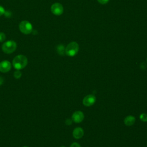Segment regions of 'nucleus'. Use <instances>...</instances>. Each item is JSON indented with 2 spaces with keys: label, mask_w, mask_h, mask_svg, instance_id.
Instances as JSON below:
<instances>
[{
  "label": "nucleus",
  "mask_w": 147,
  "mask_h": 147,
  "mask_svg": "<svg viewBox=\"0 0 147 147\" xmlns=\"http://www.w3.org/2000/svg\"><path fill=\"white\" fill-rule=\"evenodd\" d=\"M70 147H81V146H80V144H79V143H78V142H73V143L71 145Z\"/></svg>",
  "instance_id": "2eb2a0df"
},
{
  "label": "nucleus",
  "mask_w": 147,
  "mask_h": 147,
  "mask_svg": "<svg viewBox=\"0 0 147 147\" xmlns=\"http://www.w3.org/2000/svg\"><path fill=\"white\" fill-rule=\"evenodd\" d=\"M20 31L25 34H30L33 29L32 25L28 21H22L19 24Z\"/></svg>",
  "instance_id": "20e7f679"
},
{
  "label": "nucleus",
  "mask_w": 147,
  "mask_h": 147,
  "mask_svg": "<svg viewBox=\"0 0 147 147\" xmlns=\"http://www.w3.org/2000/svg\"><path fill=\"white\" fill-rule=\"evenodd\" d=\"M13 76L16 79H20L21 76H22V73L20 70H16L14 74H13Z\"/></svg>",
  "instance_id": "f8f14e48"
},
{
  "label": "nucleus",
  "mask_w": 147,
  "mask_h": 147,
  "mask_svg": "<svg viewBox=\"0 0 147 147\" xmlns=\"http://www.w3.org/2000/svg\"><path fill=\"white\" fill-rule=\"evenodd\" d=\"M11 68V64L7 60H3L0 62V72L6 73L9 72Z\"/></svg>",
  "instance_id": "6e6552de"
},
{
  "label": "nucleus",
  "mask_w": 147,
  "mask_h": 147,
  "mask_svg": "<svg viewBox=\"0 0 147 147\" xmlns=\"http://www.w3.org/2000/svg\"><path fill=\"white\" fill-rule=\"evenodd\" d=\"M72 120L71 119H67L65 121V123L67 125H71L72 124Z\"/></svg>",
  "instance_id": "dca6fc26"
},
{
  "label": "nucleus",
  "mask_w": 147,
  "mask_h": 147,
  "mask_svg": "<svg viewBox=\"0 0 147 147\" xmlns=\"http://www.w3.org/2000/svg\"><path fill=\"white\" fill-rule=\"evenodd\" d=\"M17 48V44L16 42L13 40H9L6 41L5 43L3 44L2 47V49L3 52L5 53H11L15 50Z\"/></svg>",
  "instance_id": "7ed1b4c3"
},
{
  "label": "nucleus",
  "mask_w": 147,
  "mask_h": 147,
  "mask_svg": "<svg viewBox=\"0 0 147 147\" xmlns=\"http://www.w3.org/2000/svg\"><path fill=\"white\" fill-rule=\"evenodd\" d=\"M72 135L76 139L81 138L84 135V130L82 128L78 127L74 129L72 132Z\"/></svg>",
  "instance_id": "1a4fd4ad"
},
{
  "label": "nucleus",
  "mask_w": 147,
  "mask_h": 147,
  "mask_svg": "<svg viewBox=\"0 0 147 147\" xmlns=\"http://www.w3.org/2000/svg\"><path fill=\"white\" fill-rule=\"evenodd\" d=\"M136 121V118L133 115H128L125 117L124 119V123L127 126L133 125Z\"/></svg>",
  "instance_id": "9d476101"
},
{
  "label": "nucleus",
  "mask_w": 147,
  "mask_h": 147,
  "mask_svg": "<svg viewBox=\"0 0 147 147\" xmlns=\"http://www.w3.org/2000/svg\"><path fill=\"white\" fill-rule=\"evenodd\" d=\"M3 83V79L2 77L0 76V86H1Z\"/></svg>",
  "instance_id": "6ab92c4d"
},
{
  "label": "nucleus",
  "mask_w": 147,
  "mask_h": 147,
  "mask_svg": "<svg viewBox=\"0 0 147 147\" xmlns=\"http://www.w3.org/2000/svg\"><path fill=\"white\" fill-rule=\"evenodd\" d=\"M96 101V97L95 95L89 94L86 96L83 99V103L86 106H91L93 105Z\"/></svg>",
  "instance_id": "423d86ee"
},
{
  "label": "nucleus",
  "mask_w": 147,
  "mask_h": 147,
  "mask_svg": "<svg viewBox=\"0 0 147 147\" xmlns=\"http://www.w3.org/2000/svg\"><path fill=\"white\" fill-rule=\"evenodd\" d=\"M6 38V35L3 32H0V42H3Z\"/></svg>",
  "instance_id": "4468645a"
},
{
  "label": "nucleus",
  "mask_w": 147,
  "mask_h": 147,
  "mask_svg": "<svg viewBox=\"0 0 147 147\" xmlns=\"http://www.w3.org/2000/svg\"><path fill=\"white\" fill-rule=\"evenodd\" d=\"M140 119L142 122H146L147 121V114L145 113H142L140 115Z\"/></svg>",
  "instance_id": "ddd939ff"
},
{
  "label": "nucleus",
  "mask_w": 147,
  "mask_h": 147,
  "mask_svg": "<svg viewBox=\"0 0 147 147\" xmlns=\"http://www.w3.org/2000/svg\"><path fill=\"white\" fill-rule=\"evenodd\" d=\"M79 45L77 42L73 41L68 44L65 49V53L68 56H75L79 51Z\"/></svg>",
  "instance_id": "f03ea898"
},
{
  "label": "nucleus",
  "mask_w": 147,
  "mask_h": 147,
  "mask_svg": "<svg viewBox=\"0 0 147 147\" xmlns=\"http://www.w3.org/2000/svg\"><path fill=\"white\" fill-rule=\"evenodd\" d=\"M4 13H5V9H4V8L2 6H0V16L3 15Z\"/></svg>",
  "instance_id": "a211bd4d"
},
{
  "label": "nucleus",
  "mask_w": 147,
  "mask_h": 147,
  "mask_svg": "<svg viewBox=\"0 0 147 147\" xmlns=\"http://www.w3.org/2000/svg\"><path fill=\"white\" fill-rule=\"evenodd\" d=\"M60 147H65V146H60Z\"/></svg>",
  "instance_id": "aec40b11"
},
{
  "label": "nucleus",
  "mask_w": 147,
  "mask_h": 147,
  "mask_svg": "<svg viewBox=\"0 0 147 147\" xmlns=\"http://www.w3.org/2000/svg\"><path fill=\"white\" fill-rule=\"evenodd\" d=\"M65 48L63 45H59L57 47V51L58 53L61 56H63L65 54Z\"/></svg>",
  "instance_id": "9b49d317"
},
{
  "label": "nucleus",
  "mask_w": 147,
  "mask_h": 147,
  "mask_svg": "<svg viewBox=\"0 0 147 147\" xmlns=\"http://www.w3.org/2000/svg\"><path fill=\"white\" fill-rule=\"evenodd\" d=\"M98 2L99 3H100V4H102V5H104V4H106L107 3L109 0H97Z\"/></svg>",
  "instance_id": "f3484780"
},
{
  "label": "nucleus",
  "mask_w": 147,
  "mask_h": 147,
  "mask_svg": "<svg viewBox=\"0 0 147 147\" xmlns=\"http://www.w3.org/2000/svg\"><path fill=\"white\" fill-rule=\"evenodd\" d=\"M24 147H28V146H24Z\"/></svg>",
  "instance_id": "412c9836"
},
{
  "label": "nucleus",
  "mask_w": 147,
  "mask_h": 147,
  "mask_svg": "<svg viewBox=\"0 0 147 147\" xmlns=\"http://www.w3.org/2000/svg\"><path fill=\"white\" fill-rule=\"evenodd\" d=\"M52 13L56 16H60L63 13V7L60 3H53L51 7Z\"/></svg>",
  "instance_id": "39448f33"
},
{
  "label": "nucleus",
  "mask_w": 147,
  "mask_h": 147,
  "mask_svg": "<svg viewBox=\"0 0 147 147\" xmlns=\"http://www.w3.org/2000/svg\"><path fill=\"white\" fill-rule=\"evenodd\" d=\"M84 118L83 113L81 111H76L74 112L72 115V120L75 123H80Z\"/></svg>",
  "instance_id": "0eeeda50"
},
{
  "label": "nucleus",
  "mask_w": 147,
  "mask_h": 147,
  "mask_svg": "<svg viewBox=\"0 0 147 147\" xmlns=\"http://www.w3.org/2000/svg\"><path fill=\"white\" fill-rule=\"evenodd\" d=\"M28 64V59L22 55L16 56L13 60L12 64L14 68L17 70L24 68Z\"/></svg>",
  "instance_id": "f257e3e1"
}]
</instances>
